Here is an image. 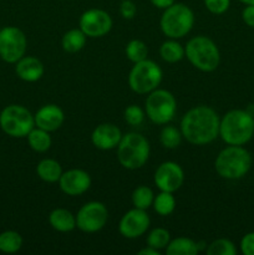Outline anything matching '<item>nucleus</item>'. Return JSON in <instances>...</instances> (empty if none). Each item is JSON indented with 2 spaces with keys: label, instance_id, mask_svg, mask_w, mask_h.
<instances>
[{
  "label": "nucleus",
  "instance_id": "1",
  "mask_svg": "<svg viewBox=\"0 0 254 255\" xmlns=\"http://www.w3.org/2000/svg\"><path fill=\"white\" fill-rule=\"evenodd\" d=\"M221 117L206 105L192 107L183 115L179 129L187 142L194 146H206L219 137Z\"/></svg>",
  "mask_w": 254,
  "mask_h": 255
},
{
  "label": "nucleus",
  "instance_id": "2",
  "mask_svg": "<svg viewBox=\"0 0 254 255\" xmlns=\"http://www.w3.org/2000/svg\"><path fill=\"white\" fill-rule=\"evenodd\" d=\"M254 136V116L247 110H231L219 122V137L229 146H244Z\"/></svg>",
  "mask_w": 254,
  "mask_h": 255
},
{
  "label": "nucleus",
  "instance_id": "3",
  "mask_svg": "<svg viewBox=\"0 0 254 255\" xmlns=\"http://www.w3.org/2000/svg\"><path fill=\"white\" fill-rule=\"evenodd\" d=\"M253 158L243 146H227L214 161V168L222 178L236 181L247 176L252 168Z\"/></svg>",
  "mask_w": 254,
  "mask_h": 255
},
{
  "label": "nucleus",
  "instance_id": "4",
  "mask_svg": "<svg viewBox=\"0 0 254 255\" xmlns=\"http://www.w3.org/2000/svg\"><path fill=\"white\" fill-rule=\"evenodd\" d=\"M186 57L193 67L202 72H213L221 62V52L216 42L208 36L197 35L184 46Z\"/></svg>",
  "mask_w": 254,
  "mask_h": 255
},
{
  "label": "nucleus",
  "instance_id": "5",
  "mask_svg": "<svg viewBox=\"0 0 254 255\" xmlns=\"http://www.w3.org/2000/svg\"><path fill=\"white\" fill-rule=\"evenodd\" d=\"M149 142L146 137L137 132H128L122 134L117 146V161L124 168L134 171L147 163L149 157Z\"/></svg>",
  "mask_w": 254,
  "mask_h": 255
},
{
  "label": "nucleus",
  "instance_id": "6",
  "mask_svg": "<svg viewBox=\"0 0 254 255\" xmlns=\"http://www.w3.org/2000/svg\"><path fill=\"white\" fill-rule=\"evenodd\" d=\"M159 26L168 39H182L194 26V12L183 2H174L163 10Z\"/></svg>",
  "mask_w": 254,
  "mask_h": 255
},
{
  "label": "nucleus",
  "instance_id": "7",
  "mask_svg": "<svg viewBox=\"0 0 254 255\" xmlns=\"http://www.w3.org/2000/svg\"><path fill=\"white\" fill-rule=\"evenodd\" d=\"M146 116L154 125L169 124L174 119L177 112V100L172 92L164 89H156L147 95L144 101Z\"/></svg>",
  "mask_w": 254,
  "mask_h": 255
},
{
  "label": "nucleus",
  "instance_id": "8",
  "mask_svg": "<svg viewBox=\"0 0 254 255\" xmlns=\"http://www.w3.org/2000/svg\"><path fill=\"white\" fill-rule=\"evenodd\" d=\"M34 127V115L21 105H9L0 112V128L12 138H24Z\"/></svg>",
  "mask_w": 254,
  "mask_h": 255
},
{
  "label": "nucleus",
  "instance_id": "9",
  "mask_svg": "<svg viewBox=\"0 0 254 255\" xmlns=\"http://www.w3.org/2000/svg\"><path fill=\"white\" fill-rule=\"evenodd\" d=\"M163 79L162 69L152 60L146 59L133 64L128 74V86L138 95H148L158 89Z\"/></svg>",
  "mask_w": 254,
  "mask_h": 255
},
{
  "label": "nucleus",
  "instance_id": "10",
  "mask_svg": "<svg viewBox=\"0 0 254 255\" xmlns=\"http://www.w3.org/2000/svg\"><path fill=\"white\" fill-rule=\"evenodd\" d=\"M27 39L24 31L16 26H5L0 31V59L7 64H16L25 56Z\"/></svg>",
  "mask_w": 254,
  "mask_h": 255
},
{
  "label": "nucleus",
  "instance_id": "11",
  "mask_svg": "<svg viewBox=\"0 0 254 255\" xmlns=\"http://www.w3.org/2000/svg\"><path fill=\"white\" fill-rule=\"evenodd\" d=\"M109 221V211L104 203L97 201L85 203L76 214V228L84 233H97L105 228Z\"/></svg>",
  "mask_w": 254,
  "mask_h": 255
},
{
  "label": "nucleus",
  "instance_id": "12",
  "mask_svg": "<svg viewBox=\"0 0 254 255\" xmlns=\"http://www.w3.org/2000/svg\"><path fill=\"white\" fill-rule=\"evenodd\" d=\"M111 15L102 9H89L82 12L79 20L80 29L87 37L97 39L109 34L112 29Z\"/></svg>",
  "mask_w": 254,
  "mask_h": 255
},
{
  "label": "nucleus",
  "instance_id": "13",
  "mask_svg": "<svg viewBox=\"0 0 254 255\" xmlns=\"http://www.w3.org/2000/svg\"><path fill=\"white\" fill-rule=\"evenodd\" d=\"M151 219L147 211L138 208H132L122 216L119 223V232L124 238L137 239L147 233Z\"/></svg>",
  "mask_w": 254,
  "mask_h": 255
},
{
  "label": "nucleus",
  "instance_id": "14",
  "mask_svg": "<svg viewBox=\"0 0 254 255\" xmlns=\"http://www.w3.org/2000/svg\"><path fill=\"white\" fill-rule=\"evenodd\" d=\"M153 181L159 191L174 193L183 186L184 171L176 162H163V163L157 167L156 172H154Z\"/></svg>",
  "mask_w": 254,
  "mask_h": 255
},
{
  "label": "nucleus",
  "instance_id": "15",
  "mask_svg": "<svg viewBox=\"0 0 254 255\" xmlns=\"http://www.w3.org/2000/svg\"><path fill=\"white\" fill-rule=\"evenodd\" d=\"M57 183L66 196L77 197L89 191L91 187V177L84 169L71 168L62 172Z\"/></svg>",
  "mask_w": 254,
  "mask_h": 255
},
{
  "label": "nucleus",
  "instance_id": "16",
  "mask_svg": "<svg viewBox=\"0 0 254 255\" xmlns=\"http://www.w3.org/2000/svg\"><path fill=\"white\" fill-rule=\"evenodd\" d=\"M121 138V129L114 124L99 125L91 134L92 144L101 151H111V149L117 148Z\"/></svg>",
  "mask_w": 254,
  "mask_h": 255
},
{
  "label": "nucleus",
  "instance_id": "17",
  "mask_svg": "<svg viewBox=\"0 0 254 255\" xmlns=\"http://www.w3.org/2000/svg\"><path fill=\"white\" fill-rule=\"evenodd\" d=\"M35 126L45 129L47 132H54L59 129L65 122V114L57 105L47 104L40 107L34 115Z\"/></svg>",
  "mask_w": 254,
  "mask_h": 255
},
{
  "label": "nucleus",
  "instance_id": "18",
  "mask_svg": "<svg viewBox=\"0 0 254 255\" xmlns=\"http://www.w3.org/2000/svg\"><path fill=\"white\" fill-rule=\"evenodd\" d=\"M15 72L22 81L36 82L44 76L45 67L37 57L25 55L15 64Z\"/></svg>",
  "mask_w": 254,
  "mask_h": 255
},
{
  "label": "nucleus",
  "instance_id": "19",
  "mask_svg": "<svg viewBox=\"0 0 254 255\" xmlns=\"http://www.w3.org/2000/svg\"><path fill=\"white\" fill-rule=\"evenodd\" d=\"M49 223L56 232L69 233L76 228V216L65 208H56L49 214Z\"/></svg>",
  "mask_w": 254,
  "mask_h": 255
},
{
  "label": "nucleus",
  "instance_id": "20",
  "mask_svg": "<svg viewBox=\"0 0 254 255\" xmlns=\"http://www.w3.org/2000/svg\"><path fill=\"white\" fill-rule=\"evenodd\" d=\"M62 167L56 159L44 158L37 163L36 174L41 181L46 183H56L62 174Z\"/></svg>",
  "mask_w": 254,
  "mask_h": 255
},
{
  "label": "nucleus",
  "instance_id": "21",
  "mask_svg": "<svg viewBox=\"0 0 254 255\" xmlns=\"http://www.w3.org/2000/svg\"><path fill=\"white\" fill-rule=\"evenodd\" d=\"M87 41V36L81 29H70L64 34L61 39V46L64 51L69 54H76L81 51Z\"/></svg>",
  "mask_w": 254,
  "mask_h": 255
},
{
  "label": "nucleus",
  "instance_id": "22",
  "mask_svg": "<svg viewBox=\"0 0 254 255\" xmlns=\"http://www.w3.org/2000/svg\"><path fill=\"white\" fill-rule=\"evenodd\" d=\"M198 243L186 237L171 239L166 248L167 255H196L198 254Z\"/></svg>",
  "mask_w": 254,
  "mask_h": 255
},
{
  "label": "nucleus",
  "instance_id": "23",
  "mask_svg": "<svg viewBox=\"0 0 254 255\" xmlns=\"http://www.w3.org/2000/svg\"><path fill=\"white\" fill-rule=\"evenodd\" d=\"M26 138L30 148H31L32 151L37 152V153H44V152L49 151L50 147H51L52 144L50 132L45 131V129L42 128H39V127L36 126L29 132Z\"/></svg>",
  "mask_w": 254,
  "mask_h": 255
},
{
  "label": "nucleus",
  "instance_id": "24",
  "mask_svg": "<svg viewBox=\"0 0 254 255\" xmlns=\"http://www.w3.org/2000/svg\"><path fill=\"white\" fill-rule=\"evenodd\" d=\"M159 56L168 64H176L186 57L184 46H182L176 39H168L159 47Z\"/></svg>",
  "mask_w": 254,
  "mask_h": 255
},
{
  "label": "nucleus",
  "instance_id": "25",
  "mask_svg": "<svg viewBox=\"0 0 254 255\" xmlns=\"http://www.w3.org/2000/svg\"><path fill=\"white\" fill-rule=\"evenodd\" d=\"M176 204L177 202L173 193L161 191L157 196H154L152 207H153L154 212L157 214L162 217H167L173 213L174 209H176Z\"/></svg>",
  "mask_w": 254,
  "mask_h": 255
},
{
  "label": "nucleus",
  "instance_id": "26",
  "mask_svg": "<svg viewBox=\"0 0 254 255\" xmlns=\"http://www.w3.org/2000/svg\"><path fill=\"white\" fill-rule=\"evenodd\" d=\"M22 237L15 231H5L0 233V252L5 254H14L21 249Z\"/></svg>",
  "mask_w": 254,
  "mask_h": 255
},
{
  "label": "nucleus",
  "instance_id": "27",
  "mask_svg": "<svg viewBox=\"0 0 254 255\" xmlns=\"http://www.w3.org/2000/svg\"><path fill=\"white\" fill-rule=\"evenodd\" d=\"M182 138H183V136L181 133V129L168 124L164 125L163 128L161 129V133H159V142L167 149L177 148L181 144Z\"/></svg>",
  "mask_w": 254,
  "mask_h": 255
},
{
  "label": "nucleus",
  "instance_id": "28",
  "mask_svg": "<svg viewBox=\"0 0 254 255\" xmlns=\"http://www.w3.org/2000/svg\"><path fill=\"white\" fill-rule=\"evenodd\" d=\"M125 54H126L127 59L129 61L136 64V62L148 59L147 57L148 56V47H147V45L142 40L133 39L127 42L126 47H125Z\"/></svg>",
  "mask_w": 254,
  "mask_h": 255
},
{
  "label": "nucleus",
  "instance_id": "29",
  "mask_svg": "<svg viewBox=\"0 0 254 255\" xmlns=\"http://www.w3.org/2000/svg\"><path fill=\"white\" fill-rule=\"evenodd\" d=\"M132 204H133L134 208L143 209L147 211L149 207H152L154 199V193L149 187L147 186H138L137 188H134V191L132 192Z\"/></svg>",
  "mask_w": 254,
  "mask_h": 255
},
{
  "label": "nucleus",
  "instance_id": "30",
  "mask_svg": "<svg viewBox=\"0 0 254 255\" xmlns=\"http://www.w3.org/2000/svg\"><path fill=\"white\" fill-rule=\"evenodd\" d=\"M171 242V234L167 229L164 228H154L148 233L146 239L147 246L152 247V248L157 249V251H162L166 249L167 246Z\"/></svg>",
  "mask_w": 254,
  "mask_h": 255
},
{
  "label": "nucleus",
  "instance_id": "31",
  "mask_svg": "<svg viewBox=\"0 0 254 255\" xmlns=\"http://www.w3.org/2000/svg\"><path fill=\"white\" fill-rule=\"evenodd\" d=\"M206 252L208 255H236L237 248L233 242L229 239L219 238L208 244Z\"/></svg>",
  "mask_w": 254,
  "mask_h": 255
},
{
  "label": "nucleus",
  "instance_id": "32",
  "mask_svg": "<svg viewBox=\"0 0 254 255\" xmlns=\"http://www.w3.org/2000/svg\"><path fill=\"white\" fill-rule=\"evenodd\" d=\"M125 121L132 127H137L139 125L143 124L144 117H146V112L137 105H129L125 109L124 112Z\"/></svg>",
  "mask_w": 254,
  "mask_h": 255
},
{
  "label": "nucleus",
  "instance_id": "33",
  "mask_svg": "<svg viewBox=\"0 0 254 255\" xmlns=\"http://www.w3.org/2000/svg\"><path fill=\"white\" fill-rule=\"evenodd\" d=\"M207 10L214 15H222L231 6V0H203Z\"/></svg>",
  "mask_w": 254,
  "mask_h": 255
},
{
  "label": "nucleus",
  "instance_id": "34",
  "mask_svg": "<svg viewBox=\"0 0 254 255\" xmlns=\"http://www.w3.org/2000/svg\"><path fill=\"white\" fill-rule=\"evenodd\" d=\"M120 14L126 20L133 19L137 14L136 4L132 0H122V2L120 4Z\"/></svg>",
  "mask_w": 254,
  "mask_h": 255
},
{
  "label": "nucleus",
  "instance_id": "35",
  "mask_svg": "<svg viewBox=\"0 0 254 255\" xmlns=\"http://www.w3.org/2000/svg\"><path fill=\"white\" fill-rule=\"evenodd\" d=\"M241 252L244 255H254V232L247 233L241 239Z\"/></svg>",
  "mask_w": 254,
  "mask_h": 255
},
{
  "label": "nucleus",
  "instance_id": "36",
  "mask_svg": "<svg viewBox=\"0 0 254 255\" xmlns=\"http://www.w3.org/2000/svg\"><path fill=\"white\" fill-rule=\"evenodd\" d=\"M242 19L247 26L254 29V5H246L242 11Z\"/></svg>",
  "mask_w": 254,
  "mask_h": 255
},
{
  "label": "nucleus",
  "instance_id": "37",
  "mask_svg": "<svg viewBox=\"0 0 254 255\" xmlns=\"http://www.w3.org/2000/svg\"><path fill=\"white\" fill-rule=\"evenodd\" d=\"M151 1V4L153 5L154 7H157V9H167L168 6H171L172 4H174L176 2V0H149Z\"/></svg>",
  "mask_w": 254,
  "mask_h": 255
},
{
  "label": "nucleus",
  "instance_id": "38",
  "mask_svg": "<svg viewBox=\"0 0 254 255\" xmlns=\"http://www.w3.org/2000/svg\"><path fill=\"white\" fill-rule=\"evenodd\" d=\"M138 255H159V251H157V249L152 248V247L147 246L146 248L141 249V251H138Z\"/></svg>",
  "mask_w": 254,
  "mask_h": 255
},
{
  "label": "nucleus",
  "instance_id": "39",
  "mask_svg": "<svg viewBox=\"0 0 254 255\" xmlns=\"http://www.w3.org/2000/svg\"><path fill=\"white\" fill-rule=\"evenodd\" d=\"M241 2H243L244 5H254V0H239Z\"/></svg>",
  "mask_w": 254,
  "mask_h": 255
},
{
  "label": "nucleus",
  "instance_id": "40",
  "mask_svg": "<svg viewBox=\"0 0 254 255\" xmlns=\"http://www.w3.org/2000/svg\"><path fill=\"white\" fill-rule=\"evenodd\" d=\"M1 29H2V27H1V26H0V31H1Z\"/></svg>",
  "mask_w": 254,
  "mask_h": 255
}]
</instances>
